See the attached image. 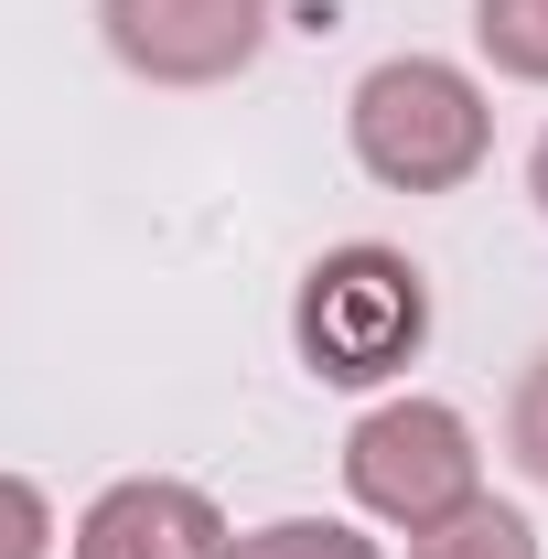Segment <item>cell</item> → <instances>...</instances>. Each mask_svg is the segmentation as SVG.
I'll return each instance as SVG.
<instances>
[{"instance_id":"cell-1","label":"cell","mask_w":548,"mask_h":559,"mask_svg":"<svg viewBox=\"0 0 548 559\" xmlns=\"http://www.w3.org/2000/svg\"><path fill=\"white\" fill-rule=\"evenodd\" d=\"M344 151L388 194H463L495 162V108L452 55H388L344 97Z\"/></svg>"},{"instance_id":"cell-2","label":"cell","mask_w":548,"mask_h":559,"mask_svg":"<svg viewBox=\"0 0 548 559\" xmlns=\"http://www.w3.org/2000/svg\"><path fill=\"white\" fill-rule=\"evenodd\" d=\"M290 345H301V366L323 388H388L430 345V280L377 237L323 248L301 270V301H290Z\"/></svg>"},{"instance_id":"cell-3","label":"cell","mask_w":548,"mask_h":559,"mask_svg":"<svg viewBox=\"0 0 548 559\" xmlns=\"http://www.w3.org/2000/svg\"><path fill=\"white\" fill-rule=\"evenodd\" d=\"M344 485L366 516H388V527H441L452 506H474L484 495V452H474V419L452 409V399H388V409H366L344 430Z\"/></svg>"},{"instance_id":"cell-4","label":"cell","mask_w":548,"mask_h":559,"mask_svg":"<svg viewBox=\"0 0 548 559\" xmlns=\"http://www.w3.org/2000/svg\"><path fill=\"white\" fill-rule=\"evenodd\" d=\"M97 33L140 86H226L259 66L270 0H97Z\"/></svg>"},{"instance_id":"cell-5","label":"cell","mask_w":548,"mask_h":559,"mask_svg":"<svg viewBox=\"0 0 548 559\" xmlns=\"http://www.w3.org/2000/svg\"><path fill=\"white\" fill-rule=\"evenodd\" d=\"M226 516L205 485H172V474H130L75 516L65 559H226Z\"/></svg>"},{"instance_id":"cell-6","label":"cell","mask_w":548,"mask_h":559,"mask_svg":"<svg viewBox=\"0 0 548 559\" xmlns=\"http://www.w3.org/2000/svg\"><path fill=\"white\" fill-rule=\"evenodd\" d=\"M409 559H538V527L516 516V506H495V495H474V506H452L441 527H419Z\"/></svg>"},{"instance_id":"cell-7","label":"cell","mask_w":548,"mask_h":559,"mask_svg":"<svg viewBox=\"0 0 548 559\" xmlns=\"http://www.w3.org/2000/svg\"><path fill=\"white\" fill-rule=\"evenodd\" d=\"M474 44L495 75L548 86V0H474Z\"/></svg>"},{"instance_id":"cell-8","label":"cell","mask_w":548,"mask_h":559,"mask_svg":"<svg viewBox=\"0 0 548 559\" xmlns=\"http://www.w3.org/2000/svg\"><path fill=\"white\" fill-rule=\"evenodd\" d=\"M226 559H377V538H355L344 516H279V527H248Z\"/></svg>"},{"instance_id":"cell-9","label":"cell","mask_w":548,"mask_h":559,"mask_svg":"<svg viewBox=\"0 0 548 559\" xmlns=\"http://www.w3.org/2000/svg\"><path fill=\"white\" fill-rule=\"evenodd\" d=\"M505 452H516L527 485H548V345L527 355V377H516V399H505Z\"/></svg>"},{"instance_id":"cell-10","label":"cell","mask_w":548,"mask_h":559,"mask_svg":"<svg viewBox=\"0 0 548 559\" xmlns=\"http://www.w3.org/2000/svg\"><path fill=\"white\" fill-rule=\"evenodd\" d=\"M0 559H55V506L33 474H0Z\"/></svg>"},{"instance_id":"cell-11","label":"cell","mask_w":548,"mask_h":559,"mask_svg":"<svg viewBox=\"0 0 548 559\" xmlns=\"http://www.w3.org/2000/svg\"><path fill=\"white\" fill-rule=\"evenodd\" d=\"M527 194H538V215H548V130H538V151H527Z\"/></svg>"}]
</instances>
